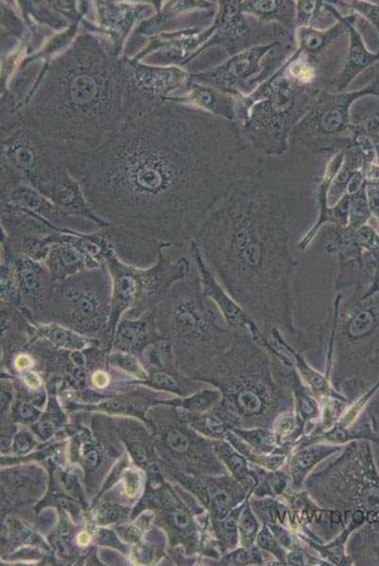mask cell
<instances>
[{
	"label": "cell",
	"instance_id": "6da1fadb",
	"mask_svg": "<svg viewBox=\"0 0 379 566\" xmlns=\"http://www.w3.org/2000/svg\"><path fill=\"white\" fill-rule=\"evenodd\" d=\"M113 281L106 265L56 281L42 324H58L112 346Z\"/></svg>",
	"mask_w": 379,
	"mask_h": 566
},
{
	"label": "cell",
	"instance_id": "7a4b0ae2",
	"mask_svg": "<svg viewBox=\"0 0 379 566\" xmlns=\"http://www.w3.org/2000/svg\"><path fill=\"white\" fill-rule=\"evenodd\" d=\"M164 249L160 253L154 266L140 269L121 262L109 243L104 247L105 265L113 281L112 314L109 324L113 342L117 325L123 317L136 319L157 309L170 288L186 278L189 272L188 260L185 258L169 257Z\"/></svg>",
	"mask_w": 379,
	"mask_h": 566
},
{
	"label": "cell",
	"instance_id": "3957f363",
	"mask_svg": "<svg viewBox=\"0 0 379 566\" xmlns=\"http://www.w3.org/2000/svg\"><path fill=\"white\" fill-rule=\"evenodd\" d=\"M213 314L198 280H181L170 288L159 304L156 322L160 334L171 345L194 347L225 336Z\"/></svg>",
	"mask_w": 379,
	"mask_h": 566
},
{
	"label": "cell",
	"instance_id": "277c9868",
	"mask_svg": "<svg viewBox=\"0 0 379 566\" xmlns=\"http://www.w3.org/2000/svg\"><path fill=\"white\" fill-rule=\"evenodd\" d=\"M1 262L14 268L25 316L34 324H42L56 283L48 267L4 244H1Z\"/></svg>",
	"mask_w": 379,
	"mask_h": 566
},
{
	"label": "cell",
	"instance_id": "5b68a950",
	"mask_svg": "<svg viewBox=\"0 0 379 566\" xmlns=\"http://www.w3.org/2000/svg\"><path fill=\"white\" fill-rule=\"evenodd\" d=\"M100 232L121 262L140 269H147L154 266L162 249L172 246L111 224L103 227Z\"/></svg>",
	"mask_w": 379,
	"mask_h": 566
},
{
	"label": "cell",
	"instance_id": "8992f818",
	"mask_svg": "<svg viewBox=\"0 0 379 566\" xmlns=\"http://www.w3.org/2000/svg\"><path fill=\"white\" fill-rule=\"evenodd\" d=\"M157 309L136 319L122 318L113 337V346L117 351L137 353L164 340L156 322Z\"/></svg>",
	"mask_w": 379,
	"mask_h": 566
},
{
	"label": "cell",
	"instance_id": "52a82bcc",
	"mask_svg": "<svg viewBox=\"0 0 379 566\" xmlns=\"http://www.w3.org/2000/svg\"><path fill=\"white\" fill-rule=\"evenodd\" d=\"M348 102L342 97L323 100L316 107L314 112H310L309 118L305 122L309 127H314L317 133L331 134L343 130L347 121Z\"/></svg>",
	"mask_w": 379,
	"mask_h": 566
},
{
	"label": "cell",
	"instance_id": "ba28073f",
	"mask_svg": "<svg viewBox=\"0 0 379 566\" xmlns=\"http://www.w3.org/2000/svg\"><path fill=\"white\" fill-rule=\"evenodd\" d=\"M270 48L271 46L261 49H250L232 59L225 66L218 71V82H222L225 84V86H228L227 91L228 88L232 89V86L235 85L236 81H241L243 78L246 79L248 76L256 73L259 67V60Z\"/></svg>",
	"mask_w": 379,
	"mask_h": 566
},
{
	"label": "cell",
	"instance_id": "9c48e42d",
	"mask_svg": "<svg viewBox=\"0 0 379 566\" xmlns=\"http://www.w3.org/2000/svg\"><path fill=\"white\" fill-rule=\"evenodd\" d=\"M29 337L34 340L45 339L48 342H52L59 346L81 350L87 343L97 342L99 341L89 339L80 335L71 329L64 328L58 324H32L29 329Z\"/></svg>",
	"mask_w": 379,
	"mask_h": 566
},
{
	"label": "cell",
	"instance_id": "30bf717a",
	"mask_svg": "<svg viewBox=\"0 0 379 566\" xmlns=\"http://www.w3.org/2000/svg\"><path fill=\"white\" fill-rule=\"evenodd\" d=\"M111 362L122 370L126 371L139 378H146L148 377L147 372L140 366L138 361L128 353L117 351L111 356Z\"/></svg>",
	"mask_w": 379,
	"mask_h": 566
},
{
	"label": "cell",
	"instance_id": "8fae6325",
	"mask_svg": "<svg viewBox=\"0 0 379 566\" xmlns=\"http://www.w3.org/2000/svg\"><path fill=\"white\" fill-rule=\"evenodd\" d=\"M240 408L248 413H259L262 407L261 399L252 391H243L238 396Z\"/></svg>",
	"mask_w": 379,
	"mask_h": 566
},
{
	"label": "cell",
	"instance_id": "7c38bea8",
	"mask_svg": "<svg viewBox=\"0 0 379 566\" xmlns=\"http://www.w3.org/2000/svg\"><path fill=\"white\" fill-rule=\"evenodd\" d=\"M151 384L154 385L158 388L167 389V390H176L178 389V383L175 377H172L170 374L158 372L155 373L151 377Z\"/></svg>",
	"mask_w": 379,
	"mask_h": 566
},
{
	"label": "cell",
	"instance_id": "4fadbf2b",
	"mask_svg": "<svg viewBox=\"0 0 379 566\" xmlns=\"http://www.w3.org/2000/svg\"><path fill=\"white\" fill-rule=\"evenodd\" d=\"M319 454H320V452L317 451V450H308V451H305V452H302L301 454L298 455L295 458V461H294V465H293L294 472L299 473L300 471H302L303 469L307 468L313 461H315Z\"/></svg>",
	"mask_w": 379,
	"mask_h": 566
},
{
	"label": "cell",
	"instance_id": "5bb4252c",
	"mask_svg": "<svg viewBox=\"0 0 379 566\" xmlns=\"http://www.w3.org/2000/svg\"><path fill=\"white\" fill-rule=\"evenodd\" d=\"M140 476L133 471H128L124 475V488L125 493L128 497L137 496L140 490Z\"/></svg>",
	"mask_w": 379,
	"mask_h": 566
},
{
	"label": "cell",
	"instance_id": "9a60e30c",
	"mask_svg": "<svg viewBox=\"0 0 379 566\" xmlns=\"http://www.w3.org/2000/svg\"><path fill=\"white\" fill-rule=\"evenodd\" d=\"M232 497L225 491H218L213 496V505L219 515L224 516L231 507Z\"/></svg>",
	"mask_w": 379,
	"mask_h": 566
},
{
	"label": "cell",
	"instance_id": "2e32d148",
	"mask_svg": "<svg viewBox=\"0 0 379 566\" xmlns=\"http://www.w3.org/2000/svg\"><path fill=\"white\" fill-rule=\"evenodd\" d=\"M168 445L177 452L186 451L189 448V441L187 437L179 430L174 429L170 431L167 437Z\"/></svg>",
	"mask_w": 379,
	"mask_h": 566
},
{
	"label": "cell",
	"instance_id": "e0dca14e",
	"mask_svg": "<svg viewBox=\"0 0 379 566\" xmlns=\"http://www.w3.org/2000/svg\"><path fill=\"white\" fill-rule=\"evenodd\" d=\"M241 528H242L243 533H245V535H251L257 530L256 521L254 520L250 511L248 510H246L245 513L242 516Z\"/></svg>",
	"mask_w": 379,
	"mask_h": 566
},
{
	"label": "cell",
	"instance_id": "ac0fdd59",
	"mask_svg": "<svg viewBox=\"0 0 379 566\" xmlns=\"http://www.w3.org/2000/svg\"><path fill=\"white\" fill-rule=\"evenodd\" d=\"M259 544L263 548L271 550L272 552L277 553L279 550L278 546L275 544L274 539L272 538L271 534L268 531H262L259 536Z\"/></svg>",
	"mask_w": 379,
	"mask_h": 566
},
{
	"label": "cell",
	"instance_id": "d6986e66",
	"mask_svg": "<svg viewBox=\"0 0 379 566\" xmlns=\"http://www.w3.org/2000/svg\"><path fill=\"white\" fill-rule=\"evenodd\" d=\"M228 465L236 474H242L246 470V462L237 455H233L228 458Z\"/></svg>",
	"mask_w": 379,
	"mask_h": 566
},
{
	"label": "cell",
	"instance_id": "ffe728a7",
	"mask_svg": "<svg viewBox=\"0 0 379 566\" xmlns=\"http://www.w3.org/2000/svg\"><path fill=\"white\" fill-rule=\"evenodd\" d=\"M109 376L103 371H97L91 376V382L98 388H105L109 384Z\"/></svg>",
	"mask_w": 379,
	"mask_h": 566
},
{
	"label": "cell",
	"instance_id": "44dd1931",
	"mask_svg": "<svg viewBox=\"0 0 379 566\" xmlns=\"http://www.w3.org/2000/svg\"><path fill=\"white\" fill-rule=\"evenodd\" d=\"M14 364H15V367H16L17 369L23 370V369H26V368H28V367H30V366L33 364V361H32V359L28 356V355L20 354L19 356L16 357Z\"/></svg>",
	"mask_w": 379,
	"mask_h": 566
},
{
	"label": "cell",
	"instance_id": "7402d4cb",
	"mask_svg": "<svg viewBox=\"0 0 379 566\" xmlns=\"http://www.w3.org/2000/svg\"><path fill=\"white\" fill-rule=\"evenodd\" d=\"M24 380L26 384L32 389H37L41 385V378L34 372H28L24 377Z\"/></svg>",
	"mask_w": 379,
	"mask_h": 566
},
{
	"label": "cell",
	"instance_id": "603a6c76",
	"mask_svg": "<svg viewBox=\"0 0 379 566\" xmlns=\"http://www.w3.org/2000/svg\"><path fill=\"white\" fill-rule=\"evenodd\" d=\"M300 407H301L303 413H306V414H311V413L315 412V403L311 399H308V398H304V399H301Z\"/></svg>",
	"mask_w": 379,
	"mask_h": 566
},
{
	"label": "cell",
	"instance_id": "cb8c5ba5",
	"mask_svg": "<svg viewBox=\"0 0 379 566\" xmlns=\"http://www.w3.org/2000/svg\"><path fill=\"white\" fill-rule=\"evenodd\" d=\"M175 521H176V525L180 528H185L189 524V518L182 511H177L176 512V515H175Z\"/></svg>",
	"mask_w": 379,
	"mask_h": 566
},
{
	"label": "cell",
	"instance_id": "d4e9b609",
	"mask_svg": "<svg viewBox=\"0 0 379 566\" xmlns=\"http://www.w3.org/2000/svg\"><path fill=\"white\" fill-rule=\"evenodd\" d=\"M77 543L78 545L81 546H85V545H89V543L91 542V536L88 532L86 531H82L77 535Z\"/></svg>",
	"mask_w": 379,
	"mask_h": 566
},
{
	"label": "cell",
	"instance_id": "484cf974",
	"mask_svg": "<svg viewBox=\"0 0 379 566\" xmlns=\"http://www.w3.org/2000/svg\"><path fill=\"white\" fill-rule=\"evenodd\" d=\"M225 528L227 531H234L236 530V521L235 519L232 517H228V519L225 521Z\"/></svg>",
	"mask_w": 379,
	"mask_h": 566
},
{
	"label": "cell",
	"instance_id": "4316f807",
	"mask_svg": "<svg viewBox=\"0 0 379 566\" xmlns=\"http://www.w3.org/2000/svg\"><path fill=\"white\" fill-rule=\"evenodd\" d=\"M206 403H207V398L205 399L204 397L197 398V399L192 400V402H191V404H192V406H194V407H201V406L205 405Z\"/></svg>",
	"mask_w": 379,
	"mask_h": 566
},
{
	"label": "cell",
	"instance_id": "83f0119b",
	"mask_svg": "<svg viewBox=\"0 0 379 566\" xmlns=\"http://www.w3.org/2000/svg\"><path fill=\"white\" fill-rule=\"evenodd\" d=\"M275 534H276V536H277L278 538L280 539V541L283 544H286V543H289V542H290V541H289L290 539H289L288 536H287L286 532H284V531L279 530L278 531H275Z\"/></svg>",
	"mask_w": 379,
	"mask_h": 566
},
{
	"label": "cell",
	"instance_id": "f1b7e54d",
	"mask_svg": "<svg viewBox=\"0 0 379 566\" xmlns=\"http://www.w3.org/2000/svg\"><path fill=\"white\" fill-rule=\"evenodd\" d=\"M353 519H354V521H355L356 523H361V522L363 521V519H364V514H363V512H362L361 510H357V511L354 513V515H353Z\"/></svg>",
	"mask_w": 379,
	"mask_h": 566
},
{
	"label": "cell",
	"instance_id": "f546056e",
	"mask_svg": "<svg viewBox=\"0 0 379 566\" xmlns=\"http://www.w3.org/2000/svg\"><path fill=\"white\" fill-rule=\"evenodd\" d=\"M344 434L343 433L342 430H336V431L333 433L332 439H333V440L344 441V439H345L344 437Z\"/></svg>",
	"mask_w": 379,
	"mask_h": 566
},
{
	"label": "cell",
	"instance_id": "4dcf8cb0",
	"mask_svg": "<svg viewBox=\"0 0 379 566\" xmlns=\"http://www.w3.org/2000/svg\"><path fill=\"white\" fill-rule=\"evenodd\" d=\"M367 518H368V521H369L370 523H373V522H375V521L377 520V514H376L374 511H370V512L368 513Z\"/></svg>",
	"mask_w": 379,
	"mask_h": 566
},
{
	"label": "cell",
	"instance_id": "1f68e13d",
	"mask_svg": "<svg viewBox=\"0 0 379 566\" xmlns=\"http://www.w3.org/2000/svg\"><path fill=\"white\" fill-rule=\"evenodd\" d=\"M332 521H333L334 523H339V522L341 521V513H340L339 511H335V512L332 514Z\"/></svg>",
	"mask_w": 379,
	"mask_h": 566
}]
</instances>
